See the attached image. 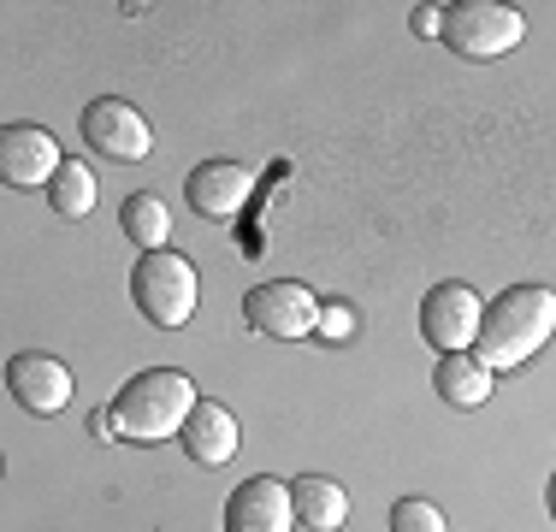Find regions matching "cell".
<instances>
[{
	"label": "cell",
	"instance_id": "cell-17",
	"mask_svg": "<svg viewBox=\"0 0 556 532\" xmlns=\"http://www.w3.org/2000/svg\"><path fill=\"white\" fill-rule=\"evenodd\" d=\"M391 532H450V527H444V509H439V503L403 497V503H391Z\"/></svg>",
	"mask_w": 556,
	"mask_h": 532
},
{
	"label": "cell",
	"instance_id": "cell-9",
	"mask_svg": "<svg viewBox=\"0 0 556 532\" xmlns=\"http://www.w3.org/2000/svg\"><path fill=\"white\" fill-rule=\"evenodd\" d=\"M65 154L42 125H7L0 130V178L12 190H48L60 178Z\"/></svg>",
	"mask_w": 556,
	"mask_h": 532
},
{
	"label": "cell",
	"instance_id": "cell-10",
	"mask_svg": "<svg viewBox=\"0 0 556 532\" xmlns=\"http://www.w3.org/2000/svg\"><path fill=\"white\" fill-rule=\"evenodd\" d=\"M296 527V503L290 485L273 473H255L225 497V532H290Z\"/></svg>",
	"mask_w": 556,
	"mask_h": 532
},
{
	"label": "cell",
	"instance_id": "cell-20",
	"mask_svg": "<svg viewBox=\"0 0 556 532\" xmlns=\"http://www.w3.org/2000/svg\"><path fill=\"white\" fill-rule=\"evenodd\" d=\"M408 30H415V36H439V7H420L415 18H408Z\"/></svg>",
	"mask_w": 556,
	"mask_h": 532
},
{
	"label": "cell",
	"instance_id": "cell-12",
	"mask_svg": "<svg viewBox=\"0 0 556 532\" xmlns=\"http://www.w3.org/2000/svg\"><path fill=\"white\" fill-rule=\"evenodd\" d=\"M178 444H184V456H190L195 468H225V461L237 456V420H231V408L214 403V396H202V403H195V415L184 420Z\"/></svg>",
	"mask_w": 556,
	"mask_h": 532
},
{
	"label": "cell",
	"instance_id": "cell-6",
	"mask_svg": "<svg viewBox=\"0 0 556 532\" xmlns=\"http://www.w3.org/2000/svg\"><path fill=\"white\" fill-rule=\"evenodd\" d=\"M480 319H485L480 290L462 284V278H444V284H432L427 302H420V338L439 355H462V350L480 343Z\"/></svg>",
	"mask_w": 556,
	"mask_h": 532
},
{
	"label": "cell",
	"instance_id": "cell-7",
	"mask_svg": "<svg viewBox=\"0 0 556 532\" xmlns=\"http://www.w3.org/2000/svg\"><path fill=\"white\" fill-rule=\"evenodd\" d=\"M77 130H84V142L101 160H118V166H137V160H149V149H154L149 118H142L130 101H118V96L89 101L84 118H77Z\"/></svg>",
	"mask_w": 556,
	"mask_h": 532
},
{
	"label": "cell",
	"instance_id": "cell-3",
	"mask_svg": "<svg viewBox=\"0 0 556 532\" xmlns=\"http://www.w3.org/2000/svg\"><path fill=\"white\" fill-rule=\"evenodd\" d=\"M195 296H202V278H195V266L184 255H172V249H154V255H142L130 266V302H137V314L149 326H161V331L190 326Z\"/></svg>",
	"mask_w": 556,
	"mask_h": 532
},
{
	"label": "cell",
	"instance_id": "cell-2",
	"mask_svg": "<svg viewBox=\"0 0 556 532\" xmlns=\"http://www.w3.org/2000/svg\"><path fill=\"white\" fill-rule=\"evenodd\" d=\"M195 384L190 372L178 367H149V372H130L113 396V420H118V444H166V438L184 432V420L195 415Z\"/></svg>",
	"mask_w": 556,
	"mask_h": 532
},
{
	"label": "cell",
	"instance_id": "cell-19",
	"mask_svg": "<svg viewBox=\"0 0 556 532\" xmlns=\"http://www.w3.org/2000/svg\"><path fill=\"white\" fill-rule=\"evenodd\" d=\"M89 432H96L101 444H118V420H113V408H96V415H89Z\"/></svg>",
	"mask_w": 556,
	"mask_h": 532
},
{
	"label": "cell",
	"instance_id": "cell-11",
	"mask_svg": "<svg viewBox=\"0 0 556 532\" xmlns=\"http://www.w3.org/2000/svg\"><path fill=\"white\" fill-rule=\"evenodd\" d=\"M249 195H255V172L243 160H202L184 178V202L202 213V219H237Z\"/></svg>",
	"mask_w": 556,
	"mask_h": 532
},
{
	"label": "cell",
	"instance_id": "cell-14",
	"mask_svg": "<svg viewBox=\"0 0 556 532\" xmlns=\"http://www.w3.org/2000/svg\"><path fill=\"white\" fill-rule=\"evenodd\" d=\"M432 391H439V403H450V408H480L485 396H492V367H485L473 350L439 355V367H432Z\"/></svg>",
	"mask_w": 556,
	"mask_h": 532
},
{
	"label": "cell",
	"instance_id": "cell-16",
	"mask_svg": "<svg viewBox=\"0 0 556 532\" xmlns=\"http://www.w3.org/2000/svg\"><path fill=\"white\" fill-rule=\"evenodd\" d=\"M48 202H54L60 219H89L96 213V178H89L84 160H65L60 178L48 183Z\"/></svg>",
	"mask_w": 556,
	"mask_h": 532
},
{
	"label": "cell",
	"instance_id": "cell-1",
	"mask_svg": "<svg viewBox=\"0 0 556 532\" xmlns=\"http://www.w3.org/2000/svg\"><path fill=\"white\" fill-rule=\"evenodd\" d=\"M551 338H556V290L515 284V290H503L497 302H485L473 355H480L492 372H515V367L533 362Z\"/></svg>",
	"mask_w": 556,
	"mask_h": 532
},
{
	"label": "cell",
	"instance_id": "cell-8",
	"mask_svg": "<svg viewBox=\"0 0 556 532\" xmlns=\"http://www.w3.org/2000/svg\"><path fill=\"white\" fill-rule=\"evenodd\" d=\"M7 391L12 403L24 408V415H60L65 403H72V367L60 362V355H42V350H24L7 362Z\"/></svg>",
	"mask_w": 556,
	"mask_h": 532
},
{
	"label": "cell",
	"instance_id": "cell-15",
	"mask_svg": "<svg viewBox=\"0 0 556 532\" xmlns=\"http://www.w3.org/2000/svg\"><path fill=\"white\" fill-rule=\"evenodd\" d=\"M118 225H125L130 249L154 255V249H166V237H172V207L154 190H137V195H125V207H118Z\"/></svg>",
	"mask_w": 556,
	"mask_h": 532
},
{
	"label": "cell",
	"instance_id": "cell-13",
	"mask_svg": "<svg viewBox=\"0 0 556 532\" xmlns=\"http://www.w3.org/2000/svg\"><path fill=\"white\" fill-rule=\"evenodd\" d=\"M290 503H296V521L308 532H343V521H350V491L326 473L290 479Z\"/></svg>",
	"mask_w": 556,
	"mask_h": 532
},
{
	"label": "cell",
	"instance_id": "cell-18",
	"mask_svg": "<svg viewBox=\"0 0 556 532\" xmlns=\"http://www.w3.org/2000/svg\"><path fill=\"white\" fill-rule=\"evenodd\" d=\"M355 331V314L343 308V302H326L320 308V331H314V338H326V343H343Z\"/></svg>",
	"mask_w": 556,
	"mask_h": 532
},
{
	"label": "cell",
	"instance_id": "cell-5",
	"mask_svg": "<svg viewBox=\"0 0 556 532\" xmlns=\"http://www.w3.org/2000/svg\"><path fill=\"white\" fill-rule=\"evenodd\" d=\"M320 308L326 302L314 296L308 284H296V278H273V284H255L243 296V319L249 331H261V338H278V343H302L320 331Z\"/></svg>",
	"mask_w": 556,
	"mask_h": 532
},
{
	"label": "cell",
	"instance_id": "cell-4",
	"mask_svg": "<svg viewBox=\"0 0 556 532\" xmlns=\"http://www.w3.org/2000/svg\"><path fill=\"white\" fill-rule=\"evenodd\" d=\"M527 18L521 7H503V0H456L439 7V42L462 60H503L509 48H521Z\"/></svg>",
	"mask_w": 556,
	"mask_h": 532
},
{
	"label": "cell",
	"instance_id": "cell-21",
	"mask_svg": "<svg viewBox=\"0 0 556 532\" xmlns=\"http://www.w3.org/2000/svg\"><path fill=\"white\" fill-rule=\"evenodd\" d=\"M545 503H551V521H556V473H551V485H545Z\"/></svg>",
	"mask_w": 556,
	"mask_h": 532
}]
</instances>
